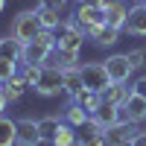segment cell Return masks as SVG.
<instances>
[{"label":"cell","instance_id":"obj_25","mask_svg":"<svg viewBox=\"0 0 146 146\" xmlns=\"http://www.w3.org/2000/svg\"><path fill=\"white\" fill-rule=\"evenodd\" d=\"M73 102H79L82 108H88V111L94 114L96 108H100V102H102V94H96V91H88V88H82L76 96H73Z\"/></svg>","mask_w":146,"mask_h":146},{"label":"cell","instance_id":"obj_22","mask_svg":"<svg viewBox=\"0 0 146 146\" xmlns=\"http://www.w3.org/2000/svg\"><path fill=\"white\" fill-rule=\"evenodd\" d=\"M82 88H85V85H82V70H79V64H76V67H67V70H64V94L73 100Z\"/></svg>","mask_w":146,"mask_h":146},{"label":"cell","instance_id":"obj_23","mask_svg":"<svg viewBox=\"0 0 146 146\" xmlns=\"http://www.w3.org/2000/svg\"><path fill=\"white\" fill-rule=\"evenodd\" d=\"M35 12H38V18H41V27L44 29H56L58 23H62V18H58V12L62 9H56V6H35Z\"/></svg>","mask_w":146,"mask_h":146},{"label":"cell","instance_id":"obj_33","mask_svg":"<svg viewBox=\"0 0 146 146\" xmlns=\"http://www.w3.org/2000/svg\"><path fill=\"white\" fill-rule=\"evenodd\" d=\"M3 9H6V0H0V15H3Z\"/></svg>","mask_w":146,"mask_h":146},{"label":"cell","instance_id":"obj_20","mask_svg":"<svg viewBox=\"0 0 146 146\" xmlns=\"http://www.w3.org/2000/svg\"><path fill=\"white\" fill-rule=\"evenodd\" d=\"M129 94H131V88H126V82H111V85L102 91V100L114 102V105H123V102L129 100Z\"/></svg>","mask_w":146,"mask_h":146},{"label":"cell","instance_id":"obj_15","mask_svg":"<svg viewBox=\"0 0 146 146\" xmlns=\"http://www.w3.org/2000/svg\"><path fill=\"white\" fill-rule=\"evenodd\" d=\"M47 64H56V67H62V70H67V67H76V64H79V50L56 47V50H53V56L47 58Z\"/></svg>","mask_w":146,"mask_h":146},{"label":"cell","instance_id":"obj_8","mask_svg":"<svg viewBox=\"0 0 146 146\" xmlns=\"http://www.w3.org/2000/svg\"><path fill=\"white\" fill-rule=\"evenodd\" d=\"M76 23L85 29V35H88L91 29L100 27V23H105V9H102V6H85V3H79V9H76Z\"/></svg>","mask_w":146,"mask_h":146},{"label":"cell","instance_id":"obj_1","mask_svg":"<svg viewBox=\"0 0 146 146\" xmlns=\"http://www.w3.org/2000/svg\"><path fill=\"white\" fill-rule=\"evenodd\" d=\"M56 50V32L53 29H41L29 44H23V64H47V58Z\"/></svg>","mask_w":146,"mask_h":146},{"label":"cell","instance_id":"obj_35","mask_svg":"<svg viewBox=\"0 0 146 146\" xmlns=\"http://www.w3.org/2000/svg\"><path fill=\"white\" fill-rule=\"evenodd\" d=\"M0 38H3V35H0Z\"/></svg>","mask_w":146,"mask_h":146},{"label":"cell","instance_id":"obj_28","mask_svg":"<svg viewBox=\"0 0 146 146\" xmlns=\"http://www.w3.org/2000/svg\"><path fill=\"white\" fill-rule=\"evenodd\" d=\"M131 91H135L137 96H143V100H146V76H140L135 85H131Z\"/></svg>","mask_w":146,"mask_h":146},{"label":"cell","instance_id":"obj_5","mask_svg":"<svg viewBox=\"0 0 146 146\" xmlns=\"http://www.w3.org/2000/svg\"><path fill=\"white\" fill-rule=\"evenodd\" d=\"M53 32H56V47H67V50H79L82 41L88 38L85 29L76 23V18H73V21H62Z\"/></svg>","mask_w":146,"mask_h":146},{"label":"cell","instance_id":"obj_30","mask_svg":"<svg viewBox=\"0 0 146 146\" xmlns=\"http://www.w3.org/2000/svg\"><path fill=\"white\" fill-rule=\"evenodd\" d=\"M38 3H41V6H56V9H62L67 0H38Z\"/></svg>","mask_w":146,"mask_h":146},{"label":"cell","instance_id":"obj_17","mask_svg":"<svg viewBox=\"0 0 146 146\" xmlns=\"http://www.w3.org/2000/svg\"><path fill=\"white\" fill-rule=\"evenodd\" d=\"M62 123H64V117H58V114L41 117L38 120V135H41V140H53L58 135V129H62Z\"/></svg>","mask_w":146,"mask_h":146},{"label":"cell","instance_id":"obj_12","mask_svg":"<svg viewBox=\"0 0 146 146\" xmlns=\"http://www.w3.org/2000/svg\"><path fill=\"white\" fill-rule=\"evenodd\" d=\"M120 32H123V29L111 27V23H100L96 29H91V32H88V38H91L96 47H114V44L120 41Z\"/></svg>","mask_w":146,"mask_h":146},{"label":"cell","instance_id":"obj_11","mask_svg":"<svg viewBox=\"0 0 146 146\" xmlns=\"http://www.w3.org/2000/svg\"><path fill=\"white\" fill-rule=\"evenodd\" d=\"M18 123V146H38L41 135H38V120L32 117H21Z\"/></svg>","mask_w":146,"mask_h":146},{"label":"cell","instance_id":"obj_34","mask_svg":"<svg viewBox=\"0 0 146 146\" xmlns=\"http://www.w3.org/2000/svg\"><path fill=\"white\" fill-rule=\"evenodd\" d=\"M137 3H146V0H137Z\"/></svg>","mask_w":146,"mask_h":146},{"label":"cell","instance_id":"obj_2","mask_svg":"<svg viewBox=\"0 0 146 146\" xmlns=\"http://www.w3.org/2000/svg\"><path fill=\"white\" fill-rule=\"evenodd\" d=\"M32 91L38 94V96H47V100H50V96L64 94V70L56 67V64H44L38 82L32 85Z\"/></svg>","mask_w":146,"mask_h":146},{"label":"cell","instance_id":"obj_26","mask_svg":"<svg viewBox=\"0 0 146 146\" xmlns=\"http://www.w3.org/2000/svg\"><path fill=\"white\" fill-rule=\"evenodd\" d=\"M18 62H9V58H3V56H0V85H6L12 76H15V73H18Z\"/></svg>","mask_w":146,"mask_h":146},{"label":"cell","instance_id":"obj_31","mask_svg":"<svg viewBox=\"0 0 146 146\" xmlns=\"http://www.w3.org/2000/svg\"><path fill=\"white\" fill-rule=\"evenodd\" d=\"M131 146H146V131H137L135 140H131Z\"/></svg>","mask_w":146,"mask_h":146},{"label":"cell","instance_id":"obj_29","mask_svg":"<svg viewBox=\"0 0 146 146\" xmlns=\"http://www.w3.org/2000/svg\"><path fill=\"white\" fill-rule=\"evenodd\" d=\"M6 105H9V96H6V88L0 85V114L6 111Z\"/></svg>","mask_w":146,"mask_h":146},{"label":"cell","instance_id":"obj_4","mask_svg":"<svg viewBox=\"0 0 146 146\" xmlns=\"http://www.w3.org/2000/svg\"><path fill=\"white\" fill-rule=\"evenodd\" d=\"M82 70V85L88 91H96V94H102L108 85H111V76H108V70L102 62H88V64H79Z\"/></svg>","mask_w":146,"mask_h":146},{"label":"cell","instance_id":"obj_21","mask_svg":"<svg viewBox=\"0 0 146 146\" xmlns=\"http://www.w3.org/2000/svg\"><path fill=\"white\" fill-rule=\"evenodd\" d=\"M88 120H91V111H88V108H82L79 102H70V108L64 111V123H70L73 129H82Z\"/></svg>","mask_w":146,"mask_h":146},{"label":"cell","instance_id":"obj_24","mask_svg":"<svg viewBox=\"0 0 146 146\" xmlns=\"http://www.w3.org/2000/svg\"><path fill=\"white\" fill-rule=\"evenodd\" d=\"M79 129H73L70 123H62V129H58V135L53 137V146H79Z\"/></svg>","mask_w":146,"mask_h":146},{"label":"cell","instance_id":"obj_6","mask_svg":"<svg viewBox=\"0 0 146 146\" xmlns=\"http://www.w3.org/2000/svg\"><path fill=\"white\" fill-rule=\"evenodd\" d=\"M137 131H140L137 123L120 120V123H114V126L105 129V140H108V146H131V140H135Z\"/></svg>","mask_w":146,"mask_h":146},{"label":"cell","instance_id":"obj_10","mask_svg":"<svg viewBox=\"0 0 146 146\" xmlns=\"http://www.w3.org/2000/svg\"><path fill=\"white\" fill-rule=\"evenodd\" d=\"M123 32L137 35V38H146V3H137V6L129 9V18H126Z\"/></svg>","mask_w":146,"mask_h":146},{"label":"cell","instance_id":"obj_3","mask_svg":"<svg viewBox=\"0 0 146 146\" xmlns=\"http://www.w3.org/2000/svg\"><path fill=\"white\" fill-rule=\"evenodd\" d=\"M44 27H41V18H38V12L35 9H27V12H18L15 18H12V35L21 41V44H29L35 35H38Z\"/></svg>","mask_w":146,"mask_h":146},{"label":"cell","instance_id":"obj_18","mask_svg":"<svg viewBox=\"0 0 146 146\" xmlns=\"http://www.w3.org/2000/svg\"><path fill=\"white\" fill-rule=\"evenodd\" d=\"M3 88H6V96H9V102H21V96L27 94V88H29V82L23 79V73L18 70L15 76H12V79H9V82L3 85Z\"/></svg>","mask_w":146,"mask_h":146},{"label":"cell","instance_id":"obj_13","mask_svg":"<svg viewBox=\"0 0 146 146\" xmlns=\"http://www.w3.org/2000/svg\"><path fill=\"white\" fill-rule=\"evenodd\" d=\"M91 117H94L102 129H108V126H114V123H120V120H123V114H120V105L108 102V100H102V102H100V108H96Z\"/></svg>","mask_w":146,"mask_h":146},{"label":"cell","instance_id":"obj_7","mask_svg":"<svg viewBox=\"0 0 146 146\" xmlns=\"http://www.w3.org/2000/svg\"><path fill=\"white\" fill-rule=\"evenodd\" d=\"M102 64H105V70H108V76H111V82H129V76L135 73V67H131V62H129L126 53L108 56Z\"/></svg>","mask_w":146,"mask_h":146},{"label":"cell","instance_id":"obj_9","mask_svg":"<svg viewBox=\"0 0 146 146\" xmlns=\"http://www.w3.org/2000/svg\"><path fill=\"white\" fill-rule=\"evenodd\" d=\"M120 114H123V120H129V123H137V126L146 123V100L131 91V94H129V100L120 105Z\"/></svg>","mask_w":146,"mask_h":146},{"label":"cell","instance_id":"obj_16","mask_svg":"<svg viewBox=\"0 0 146 146\" xmlns=\"http://www.w3.org/2000/svg\"><path fill=\"white\" fill-rule=\"evenodd\" d=\"M0 56L9 58V62H21V58H23V44L9 32L6 38H0Z\"/></svg>","mask_w":146,"mask_h":146},{"label":"cell","instance_id":"obj_32","mask_svg":"<svg viewBox=\"0 0 146 146\" xmlns=\"http://www.w3.org/2000/svg\"><path fill=\"white\" fill-rule=\"evenodd\" d=\"M79 3H85V6H105L108 0H79Z\"/></svg>","mask_w":146,"mask_h":146},{"label":"cell","instance_id":"obj_14","mask_svg":"<svg viewBox=\"0 0 146 146\" xmlns=\"http://www.w3.org/2000/svg\"><path fill=\"white\" fill-rule=\"evenodd\" d=\"M102 9H105V23H111V27H117V29H123V27H126L129 9H126L123 0H108Z\"/></svg>","mask_w":146,"mask_h":146},{"label":"cell","instance_id":"obj_19","mask_svg":"<svg viewBox=\"0 0 146 146\" xmlns=\"http://www.w3.org/2000/svg\"><path fill=\"white\" fill-rule=\"evenodd\" d=\"M0 146H18V123L0 114Z\"/></svg>","mask_w":146,"mask_h":146},{"label":"cell","instance_id":"obj_27","mask_svg":"<svg viewBox=\"0 0 146 146\" xmlns=\"http://www.w3.org/2000/svg\"><path fill=\"white\" fill-rule=\"evenodd\" d=\"M126 56H129V62H131V67H135V70H140V67L146 64V50H129Z\"/></svg>","mask_w":146,"mask_h":146}]
</instances>
